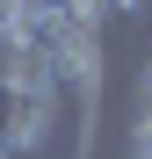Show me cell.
<instances>
[{
	"instance_id": "6da1fadb",
	"label": "cell",
	"mask_w": 152,
	"mask_h": 159,
	"mask_svg": "<svg viewBox=\"0 0 152 159\" xmlns=\"http://www.w3.org/2000/svg\"><path fill=\"white\" fill-rule=\"evenodd\" d=\"M131 159H152V116L145 109L131 116Z\"/></svg>"
},
{
	"instance_id": "7a4b0ae2",
	"label": "cell",
	"mask_w": 152,
	"mask_h": 159,
	"mask_svg": "<svg viewBox=\"0 0 152 159\" xmlns=\"http://www.w3.org/2000/svg\"><path fill=\"white\" fill-rule=\"evenodd\" d=\"M87 7H94L101 22H109V15H123V22H138V15H145V0H87Z\"/></svg>"
},
{
	"instance_id": "3957f363",
	"label": "cell",
	"mask_w": 152,
	"mask_h": 159,
	"mask_svg": "<svg viewBox=\"0 0 152 159\" xmlns=\"http://www.w3.org/2000/svg\"><path fill=\"white\" fill-rule=\"evenodd\" d=\"M138 109L152 116V65H145V80H138Z\"/></svg>"
},
{
	"instance_id": "277c9868",
	"label": "cell",
	"mask_w": 152,
	"mask_h": 159,
	"mask_svg": "<svg viewBox=\"0 0 152 159\" xmlns=\"http://www.w3.org/2000/svg\"><path fill=\"white\" fill-rule=\"evenodd\" d=\"M22 15V0H0V36H7V22Z\"/></svg>"
}]
</instances>
